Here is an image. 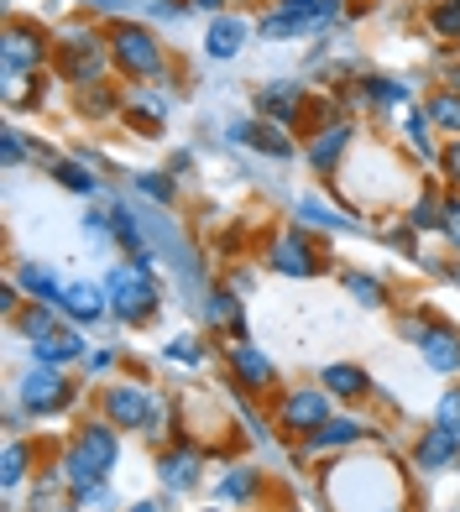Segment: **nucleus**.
<instances>
[{
    "mask_svg": "<svg viewBox=\"0 0 460 512\" xmlns=\"http://www.w3.org/2000/svg\"><path fill=\"white\" fill-rule=\"evenodd\" d=\"M53 63H58V74L74 84V89L105 84V68H110V37H100L95 27H63L58 42H53Z\"/></svg>",
    "mask_w": 460,
    "mask_h": 512,
    "instance_id": "nucleus-1",
    "label": "nucleus"
},
{
    "mask_svg": "<svg viewBox=\"0 0 460 512\" xmlns=\"http://www.w3.org/2000/svg\"><path fill=\"white\" fill-rule=\"evenodd\" d=\"M105 293H110V314L121 324H147L157 304H163V288H157L152 267L142 262H115L105 277Z\"/></svg>",
    "mask_w": 460,
    "mask_h": 512,
    "instance_id": "nucleus-2",
    "label": "nucleus"
},
{
    "mask_svg": "<svg viewBox=\"0 0 460 512\" xmlns=\"http://www.w3.org/2000/svg\"><path fill=\"white\" fill-rule=\"evenodd\" d=\"M105 37H110V63L121 68L126 79H157L163 74L168 53H163V42H157V32L147 27V21H126L121 16Z\"/></svg>",
    "mask_w": 460,
    "mask_h": 512,
    "instance_id": "nucleus-3",
    "label": "nucleus"
},
{
    "mask_svg": "<svg viewBox=\"0 0 460 512\" xmlns=\"http://www.w3.org/2000/svg\"><path fill=\"white\" fill-rule=\"evenodd\" d=\"M105 418L115 429H136V434H152V439H157V429H168L163 398L142 382H110L105 387Z\"/></svg>",
    "mask_w": 460,
    "mask_h": 512,
    "instance_id": "nucleus-4",
    "label": "nucleus"
},
{
    "mask_svg": "<svg viewBox=\"0 0 460 512\" xmlns=\"http://www.w3.org/2000/svg\"><path fill=\"white\" fill-rule=\"evenodd\" d=\"M48 58H53V37L42 32L37 21L11 16L6 21V37H0V74H6V84H16L21 74H37Z\"/></svg>",
    "mask_w": 460,
    "mask_h": 512,
    "instance_id": "nucleus-5",
    "label": "nucleus"
},
{
    "mask_svg": "<svg viewBox=\"0 0 460 512\" xmlns=\"http://www.w3.org/2000/svg\"><path fill=\"white\" fill-rule=\"evenodd\" d=\"M74 398H79V382H68L58 366H32L16 387V403L32 418H58V413L74 408Z\"/></svg>",
    "mask_w": 460,
    "mask_h": 512,
    "instance_id": "nucleus-6",
    "label": "nucleus"
},
{
    "mask_svg": "<svg viewBox=\"0 0 460 512\" xmlns=\"http://www.w3.org/2000/svg\"><path fill=\"white\" fill-rule=\"evenodd\" d=\"M345 0H278L267 16H262V37H298V32H319L330 27V21L340 16Z\"/></svg>",
    "mask_w": 460,
    "mask_h": 512,
    "instance_id": "nucleus-7",
    "label": "nucleus"
},
{
    "mask_svg": "<svg viewBox=\"0 0 460 512\" xmlns=\"http://www.w3.org/2000/svg\"><path fill=\"white\" fill-rule=\"evenodd\" d=\"M330 392L325 387H293V392H283L278 398V408H272V418H278V429L283 434H298V439H309L314 429H325L330 424Z\"/></svg>",
    "mask_w": 460,
    "mask_h": 512,
    "instance_id": "nucleus-8",
    "label": "nucleus"
},
{
    "mask_svg": "<svg viewBox=\"0 0 460 512\" xmlns=\"http://www.w3.org/2000/svg\"><path fill=\"white\" fill-rule=\"evenodd\" d=\"M267 262H272V272H288V277H319L325 272V251H319V241L304 225H288V230L272 236Z\"/></svg>",
    "mask_w": 460,
    "mask_h": 512,
    "instance_id": "nucleus-9",
    "label": "nucleus"
},
{
    "mask_svg": "<svg viewBox=\"0 0 460 512\" xmlns=\"http://www.w3.org/2000/svg\"><path fill=\"white\" fill-rule=\"evenodd\" d=\"M304 110H309V89L304 84H267V89H257V115L262 121H272V126H304Z\"/></svg>",
    "mask_w": 460,
    "mask_h": 512,
    "instance_id": "nucleus-10",
    "label": "nucleus"
},
{
    "mask_svg": "<svg viewBox=\"0 0 460 512\" xmlns=\"http://www.w3.org/2000/svg\"><path fill=\"white\" fill-rule=\"evenodd\" d=\"M74 361H89V340L79 335V324H58L53 335L32 340V366H74Z\"/></svg>",
    "mask_w": 460,
    "mask_h": 512,
    "instance_id": "nucleus-11",
    "label": "nucleus"
},
{
    "mask_svg": "<svg viewBox=\"0 0 460 512\" xmlns=\"http://www.w3.org/2000/svg\"><path fill=\"white\" fill-rule=\"evenodd\" d=\"M356 142V126L351 121H325L314 136H309V168L314 173H340L345 162V147Z\"/></svg>",
    "mask_w": 460,
    "mask_h": 512,
    "instance_id": "nucleus-12",
    "label": "nucleus"
},
{
    "mask_svg": "<svg viewBox=\"0 0 460 512\" xmlns=\"http://www.w3.org/2000/svg\"><path fill=\"white\" fill-rule=\"evenodd\" d=\"M157 476H163L168 492H194L204 481V450L199 445H173L157 455Z\"/></svg>",
    "mask_w": 460,
    "mask_h": 512,
    "instance_id": "nucleus-13",
    "label": "nucleus"
},
{
    "mask_svg": "<svg viewBox=\"0 0 460 512\" xmlns=\"http://www.w3.org/2000/svg\"><path fill=\"white\" fill-rule=\"evenodd\" d=\"M251 32H257V27H251L246 16H230V11L225 16H210V27H204V58L230 63L251 42Z\"/></svg>",
    "mask_w": 460,
    "mask_h": 512,
    "instance_id": "nucleus-14",
    "label": "nucleus"
},
{
    "mask_svg": "<svg viewBox=\"0 0 460 512\" xmlns=\"http://www.w3.org/2000/svg\"><path fill=\"white\" fill-rule=\"evenodd\" d=\"M413 465L419 471H455L460 465V434H450V429H440V424H429L419 439H413Z\"/></svg>",
    "mask_w": 460,
    "mask_h": 512,
    "instance_id": "nucleus-15",
    "label": "nucleus"
},
{
    "mask_svg": "<svg viewBox=\"0 0 460 512\" xmlns=\"http://www.w3.org/2000/svg\"><path fill=\"white\" fill-rule=\"evenodd\" d=\"M194 309H199V319H204V330H230L236 340H251L246 314H241V298L230 293V288H210Z\"/></svg>",
    "mask_w": 460,
    "mask_h": 512,
    "instance_id": "nucleus-16",
    "label": "nucleus"
},
{
    "mask_svg": "<svg viewBox=\"0 0 460 512\" xmlns=\"http://www.w3.org/2000/svg\"><path fill=\"white\" fill-rule=\"evenodd\" d=\"M230 142H241V147H257L267 157H293L298 142L288 136V126H272V121H230Z\"/></svg>",
    "mask_w": 460,
    "mask_h": 512,
    "instance_id": "nucleus-17",
    "label": "nucleus"
},
{
    "mask_svg": "<svg viewBox=\"0 0 460 512\" xmlns=\"http://www.w3.org/2000/svg\"><path fill=\"white\" fill-rule=\"evenodd\" d=\"M230 371H236V382H241L246 392H272V387H278V366H272L251 340L230 345Z\"/></svg>",
    "mask_w": 460,
    "mask_h": 512,
    "instance_id": "nucleus-18",
    "label": "nucleus"
},
{
    "mask_svg": "<svg viewBox=\"0 0 460 512\" xmlns=\"http://www.w3.org/2000/svg\"><path fill=\"white\" fill-rule=\"evenodd\" d=\"M126 126L131 131H142V136H157L168 121V95L163 89H126Z\"/></svg>",
    "mask_w": 460,
    "mask_h": 512,
    "instance_id": "nucleus-19",
    "label": "nucleus"
},
{
    "mask_svg": "<svg viewBox=\"0 0 460 512\" xmlns=\"http://www.w3.org/2000/svg\"><path fill=\"white\" fill-rule=\"evenodd\" d=\"M361 439H366V418L345 413V418H330L325 429H314V434L304 439V450H309V455H340V450L361 445Z\"/></svg>",
    "mask_w": 460,
    "mask_h": 512,
    "instance_id": "nucleus-20",
    "label": "nucleus"
},
{
    "mask_svg": "<svg viewBox=\"0 0 460 512\" xmlns=\"http://www.w3.org/2000/svg\"><path fill=\"white\" fill-rule=\"evenodd\" d=\"M110 241L126 251V262H142V267L157 262L152 246H147V236H142V220H136L131 204H115V209H110Z\"/></svg>",
    "mask_w": 460,
    "mask_h": 512,
    "instance_id": "nucleus-21",
    "label": "nucleus"
},
{
    "mask_svg": "<svg viewBox=\"0 0 460 512\" xmlns=\"http://www.w3.org/2000/svg\"><path fill=\"white\" fill-rule=\"evenodd\" d=\"M319 387H325L330 398L361 403V398H372V371H366V366H351V361H330L325 371H319Z\"/></svg>",
    "mask_w": 460,
    "mask_h": 512,
    "instance_id": "nucleus-22",
    "label": "nucleus"
},
{
    "mask_svg": "<svg viewBox=\"0 0 460 512\" xmlns=\"http://www.w3.org/2000/svg\"><path fill=\"white\" fill-rule=\"evenodd\" d=\"M419 351H424V361L440 371V377H455V371H460V330H455V324H429V335L419 340Z\"/></svg>",
    "mask_w": 460,
    "mask_h": 512,
    "instance_id": "nucleus-23",
    "label": "nucleus"
},
{
    "mask_svg": "<svg viewBox=\"0 0 460 512\" xmlns=\"http://www.w3.org/2000/svg\"><path fill=\"white\" fill-rule=\"evenodd\" d=\"M74 324H95L105 309H110V293L105 288H95V283H68L63 288V304H58Z\"/></svg>",
    "mask_w": 460,
    "mask_h": 512,
    "instance_id": "nucleus-24",
    "label": "nucleus"
},
{
    "mask_svg": "<svg viewBox=\"0 0 460 512\" xmlns=\"http://www.w3.org/2000/svg\"><path fill=\"white\" fill-rule=\"evenodd\" d=\"M16 283H21V293H27L32 304H53V309L63 304V288H68L63 277H53L48 267H37V262H21L16 267Z\"/></svg>",
    "mask_w": 460,
    "mask_h": 512,
    "instance_id": "nucleus-25",
    "label": "nucleus"
},
{
    "mask_svg": "<svg viewBox=\"0 0 460 512\" xmlns=\"http://www.w3.org/2000/svg\"><path fill=\"white\" fill-rule=\"evenodd\" d=\"M434 126H429V115H424V105H408L403 110V142L413 147V157L424 162V168H440V152H434V136H429Z\"/></svg>",
    "mask_w": 460,
    "mask_h": 512,
    "instance_id": "nucleus-26",
    "label": "nucleus"
},
{
    "mask_svg": "<svg viewBox=\"0 0 460 512\" xmlns=\"http://www.w3.org/2000/svg\"><path fill=\"white\" fill-rule=\"evenodd\" d=\"M361 100L372 105V110H382V105H387V110H393V105H398V110H408V105H413V89H408L403 79L366 74V79H361Z\"/></svg>",
    "mask_w": 460,
    "mask_h": 512,
    "instance_id": "nucleus-27",
    "label": "nucleus"
},
{
    "mask_svg": "<svg viewBox=\"0 0 460 512\" xmlns=\"http://www.w3.org/2000/svg\"><path fill=\"white\" fill-rule=\"evenodd\" d=\"M298 225H314V230H361V220H351V215H340V209H330L319 194H304L298 199Z\"/></svg>",
    "mask_w": 460,
    "mask_h": 512,
    "instance_id": "nucleus-28",
    "label": "nucleus"
},
{
    "mask_svg": "<svg viewBox=\"0 0 460 512\" xmlns=\"http://www.w3.org/2000/svg\"><path fill=\"white\" fill-rule=\"evenodd\" d=\"M424 115H429L434 131L460 136V89H434V95L424 100Z\"/></svg>",
    "mask_w": 460,
    "mask_h": 512,
    "instance_id": "nucleus-29",
    "label": "nucleus"
},
{
    "mask_svg": "<svg viewBox=\"0 0 460 512\" xmlns=\"http://www.w3.org/2000/svg\"><path fill=\"white\" fill-rule=\"evenodd\" d=\"M126 110V95L115 84H89L79 89V115H89V121H105V115H121Z\"/></svg>",
    "mask_w": 460,
    "mask_h": 512,
    "instance_id": "nucleus-30",
    "label": "nucleus"
},
{
    "mask_svg": "<svg viewBox=\"0 0 460 512\" xmlns=\"http://www.w3.org/2000/svg\"><path fill=\"white\" fill-rule=\"evenodd\" d=\"M53 178L63 183V189H74V194H100V178L89 173V157H58L53 162Z\"/></svg>",
    "mask_w": 460,
    "mask_h": 512,
    "instance_id": "nucleus-31",
    "label": "nucleus"
},
{
    "mask_svg": "<svg viewBox=\"0 0 460 512\" xmlns=\"http://www.w3.org/2000/svg\"><path fill=\"white\" fill-rule=\"evenodd\" d=\"M440 220H445V199L434 194V189H424L419 199L408 204V215H403V225L419 236V230H440Z\"/></svg>",
    "mask_w": 460,
    "mask_h": 512,
    "instance_id": "nucleus-32",
    "label": "nucleus"
},
{
    "mask_svg": "<svg viewBox=\"0 0 460 512\" xmlns=\"http://www.w3.org/2000/svg\"><path fill=\"white\" fill-rule=\"evenodd\" d=\"M27 471H32V445L27 439H6V465H0V481H6V492H16L21 481H27Z\"/></svg>",
    "mask_w": 460,
    "mask_h": 512,
    "instance_id": "nucleus-33",
    "label": "nucleus"
},
{
    "mask_svg": "<svg viewBox=\"0 0 460 512\" xmlns=\"http://www.w3.org/2000/svg\"><path fill=\"white\" fill-rule=\"evenodd\" d=\"M345 293H351L361 309H382L387 304V283L372 277V272H345Z\"/></svg>",
    "mask_w": 460,
    "mask_h": 512,
    "instance_id": "nucleus-34",
    "label": "nucleus"
},
{
    "mask_svg": "<svg viewBox=\"0 0 460 512\" xmlns=\"http://www.w3.org/2000/svg\"><path fill=\"white\" fill-rule=\"evenodd\" d=\"M257 492H262V476L251 471V465H230L225 481H220V497H225V502H251Z\"/></svg>",
    "mask_w": 460,
    "mask_h": 512,
    "instance_id": "nucleus-35",
    "label": "nucleus"
},
{
    "mask_svg": "<svg viewBox=\"0 0 460 512\" xmlns=\"http://www.w3.org/2000/svg\"><path fill=\"white\" fill-rule=\"evenodd\" d=\"M131 183H136V194H147L152 204H173V194H178L168 168H142V173H131Z\"/></svg>",
    "mask_w": 460,
    "mask_h": 512,
    "instance_id": "nucleus-36",
    "label": "nucleus"
},
{
    "mask_svg": "<svg viewBox=\"0 0 460 512\" xmlns=\"http://www.w3.org/2000/svg\"><path fill=\"white\" fill-rule=\"evenodd\" d=\"M16 330L27 335V345L42 340V335H53V330H58V309H53V304H27V309L16 314Z\"/></svg>",
    "mask_w": 460,
    "mask_h": 512,
    "instance_id": "nucleus-37",
    "label": "nucleus"
},
{
    "mask_svg": "<svg viewBox=\"0 0 460 512\" xmlns=\"http://www.w3.org/2000/svg\"><path fill=\"white\" fill-rule=\"evenodd\" d=\"M429 27H434V37L460 42V0H434V6H429Z\"/></svg>",
    "mask_w": 460,
    "mask_h": 512,
    "instance_id": "nucleus-38",
    "label": "nucleus"
},
{
    "mask_svg": "<svg viewBox=\"0 0 460 512\" xmlns=\"http://www.w3.org/2000/svg\"><path fill=\"white\" fill-rule=\"evenodd\" d=\"M168 356L183 361V366H204V340H199V335H178V340L168 345Z\"/></svg>",
    "mask_w": 460,
    "mask_h": 512,
    "instance_id": "nucleus-39",
    "label": "nucleus"
},
{
    "mask_svg": "<svg viewBox=\"0 0 460 512\" xmlns=\"http://www.w3.org/2000/svg\"><path fill=\"white\" fill-rule=\"evenodd\" d=\"M434 424L450 429V434H460V387H450L445 398H440V413H434Z\"/></svg>",
    "mask_w": 460,
    "mask_h": 512,
    "instance_id": "nucleus-40",
    "label": "nucleus"
},
{
    "mask_svg": "<svg viewBox=\"0 0 460 512\" xmlns=\"http://www.w3.org/2000/svg\"><path fill=\"white\" fill-rule=\"evenodd\" d=\"M440 173H445L450 189H460V136H450V147L440 152Z\"/></svg>",
    "mask_w": 460,
    "mask_h": 512,
    "instance_id": "nucleus-41",
    "label": "nucleus"
},
{
    "mask_svg": "<svg viewBox=\"0 0 460 512\" xmlns=\"http://www.w3.org/2000/svg\"><path fill=\"white\" fill-rule=\"evenodd\" d=\"M136 6H142L152 21H183V6H178V0H136Z\"/></svg>",
    "mask_w": 460,
    "mask_h": 512,
    "instance_id": "nucleus-42",
    "label": "nucleus"
},
{
    "mask_svg": "<svg viewBox=\"0 0 460 512\" xmlns=\"http://www.w3.org/2000/svg\"><path fill=\"white\" fill-rule=\"evenodd\" d=\"M0 152H6V168H21V157H27L21 131H0Z\"/></svg>",
    "mask_w": 460,
    "mask_h": 512,
    "instance_id": "nucleus-43",
    "label": "nucleus"
},
{
    "mask_svg": "<svg viewBox=\"0 0 460 512\" xmlns=\"http://www.w3.org/2000/svg\"><path fill=\"white\" fill-rule=\"evenodd\" d=\"M440 230H445V241L460 251V199H445V220H440Z\"/></svg>",
    "mask_w": 460,
    "mask_h": 512,
    "instance_id": "nucleus-44",
    "label": "nucleus"
},
{
    "mask_svg": "<svg viewBox=\"0 0 460 512\" xmlns=\"http://www.w3.org/2000/svg\"><path fill=\"white\" fill-rule=\"evenodd\" d=\"M0 309H6L11 319L21 314V283H6V288H0Z\"/></svg>",
    "mask_w": 460,
    "mask_h": 512,
    "instance_id": "nucleus-45",
    "label": "nucleus"
},
{
    "mask_svg": "<svg viewBox=\"0 0 460 512\" xmlns=\"http://www.w3.org/2000/svg\"><path fill=\"white\" fill-rule=\"evenodd\" d=\"M194 11H210V16H225V6H236V0H189Z\"/></svg>",
    "mask_w": 460,
    "mask_h": 512,
    "instance_id": "nucleus-46",
    "label": "nucleus"
},
{
    "mask_svg": "<svg viewBox=\"0 0 460 512\" xmlns=\"http://www.w3.org/2000/svg\"><path fill=\"white\" fill-rule=\"evenodd\" d=\"M84 6H95V11H131L136 0H84Z\"/></svg>",
    "mask_w": 460,
    "mask_h": 512,
    "instance_id": "nucleus-47",
    "label": "nucleus"
},
{
    "mask_svg": "<svg viewBox=\"0 0 460 512\" xmlns=\"http://www.w3.org/2000/svg\"><path fill=\"white\" fill-rule=\"evenodd\" d=\"M110 361H115V356H110V351H95V356H89V361H84V366H89V371H105V366H110Z\"/></svg>",
    "mask_w": 460,
    "mask_h": 512,
    "instance_id": "nucleus-48",
    "label": "nucleus"
},
{
    "mask_svg": "<svg viewBox=\"0 0 460 512\" xmlns=\"http://www.w3.org/2000/svg\"><path fill=\"white\" fill-rule=\"evenodd\" d=\"M126 512H163V502H136V507H126Z\"/></svg>",
    "mask_w": 460,
    "mask_h": 512,
    "instance_id": "nucleus-49",
    "label": "nucleus"
},
{
    "mask_svg": "<svg viewBox=\"0 0 460 512\" xmlns=\"http://www.w3.org/2000/svg\"><path fill=\"white\" fill-rule=\"evenodd\" d=\"M445 89H460V68H450V79H445Z\"/></svg>",
    "mask_w": 460,
    "mask_h": 512,
    "instance_id": "nucleus-50",
    "label": "nucleus"
},
{
    "mask_svg": "<svg viewBox=\"0 0 460 512\" xmlns=\"http://www.w3.org/2000/svg\"><path fill=\"white\" fill-rule=\"evenodd\" d=\"M455 283H460V267H455Z\"/></svg>",
    "mask_w": 460,
    "mask_h": 512,
    "instance_id": "nucleus-51",
    "label": "nucleus"
},
{
    "mask_svg": "<svg viewBox=\"0 0 460 512\" xmlns=\"http://www.w3.org/2000/svg\"><path fill=\"white\" fill-rule=\"evenodd\" d=\"M246 6H257V0H246Z\"/></svg>",
    "mask_w": 460,
    "mask_h": 512,
    "instance_id": "nucleus-52",
    "label": "nucleus"
}]
</instances>
